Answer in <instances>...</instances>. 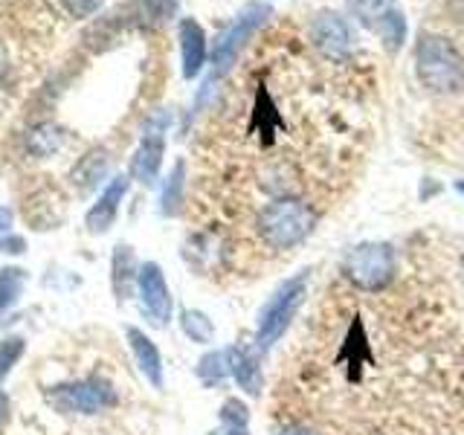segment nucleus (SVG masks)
I'll return each instance as SVG.
<instances>
[{"label": "nucleus", "instance_id": "1", "mask_svg": "<svg viewBox=\"0 0 464 435\" xmlns=\"http://www.w3.org/2000/svg\"><path fill=\"white\" fill-rule=\"evenodd\" d=\"M308 282H311L308 270L290 276V279H285L270 294V299L261 304L258 325H256V348L258 352H270V348L287 334L290 323H294V316L302 308L304 296H308Z\"/></svg>", "mask_w": 464, "mask_h": 435}, {"label": "nucleus", "instance_id": "2", "mask_svg": "<svg viewBox=\"0 0 464 435\" xmlns=\"http://www.w3.org/2000/svg\"><path fill=\"white\" fill-rule=\"evenodd\" d=\"M258 236L265 238L273 250H290L302 244L316 227V212L299 198H279L267 203L258 212Z\"/></svg>", "mask_w": 464, "mask_h": 435}, {"label": "nucleus", "instance_id": "3", "mask_svg": "<svg viewBox=\"0 0 464 435\" xmlns=\"http://www.w3.org/2000/svg\"><path fill=\"white\" fill-rule=\"evenodd\" d=\"M415 70L418 79L432 93H456L464 84V62L456 44L444 35L420 33L415 47Z\"/></svg>", "mask_w": 464, "mask_h": 435}, {"label": "nucleus", "instance_id": "4", "mask_svg": "<svg viewBox=\"0 0 464 435\" xmlns=\"http://www.w3.org/2000/svg\"><path fill=\"white\" fill-rule=\"evenodd\" d=\"M44 401H47L55 412L62 415H99L108 412L120 403L113 383L108 377H84V381H70V383H58L44 392Z\"/></svg>", "mask_w": 464, "mask_h": 435}, {"label": "nucleus", "instance_id": "5", "mask_svg": "<svg viewBox=\"0 0 464 435\" xmlns=\"http://www.w3.org/2000/svg\"><path fill=\"white\" fill-rule=\"evenodd\" d=\"M343 276L357 290L381 294V290H386L389 282L395 279V253H392L389 244H381V241L357 244L343 258Z\"/></svg>", "mask_w": 464, "mask_h": 435}, {"label": "nucleus", "instance_id": "6", "mask_svg": "<svg viewBox=\"0 0 464 435\" xmlns=\"http://www.w3.org/2000/svg\"><path fill=\"white\" fill-rule=\"evenodd\" d=\"M137 296H140V311L145 319H149V325L166 328L171 323L174 299H171L169 282L163 276V267H160L157 261H145V265H140Z\"/></svg>", "mask_w": 464, "mask_h": 435}, {"label": "nucleus", "instance_id": "7", "mask_svg": "<svg viewBox=\"0 0 464 435\" xmlns=\"http://www.w3.org/2000/svg\"><path fill=\"white\" fill-rule=\"evenodd\" d=\"M270 18V9L265 4H250L236 21H232L221 35L215 41V50H212V64L218 72H227L232 67V62L238 58L241 47L246 44L256 29Z\"/></svg>", "mask_w": 464, "mask_h": 435}, {"label": "nucleus", "instance_id": "8", "mask_svg": "<svg viewBox=\"0 0 464 435\" xmlns=\"http://www.w3.org/2000/svg\"><path fill=\"white\" fill-rule=\"evenodd\" d=\"M166 128H169V116L166 113H157L145 125V134L142 142L137 145L134 157H130V169H128V178L137 180L140 186H154L160 166H163V151H166Z\"/></svg>", "mask_w": 464, "mask_h": 435}, {"label": "nucleus", "instance_id": "9", "mask_svg": "<svg viewBox=\"0 0 464 435\" xmlns=\"http://www.w3.org/2000/svg\"><path fill=\"white\" fill-rule=\"evenodd\" d=\"M128 186H130L128 174H120V178H113L105 186V192L99 195V200L93 203L91 209H87L84 227H87V232H91V236H105V232L113 227L116 215H120V203L128 195Z\"/></svg>", "mask_w": 464, "mask_h": 435}, {"label": "nucleus", "instance_id": "10", "mask_svg": "<svg viewBox=\"0 0 464 435\" xmlns=\"http://www.w3.org/2000/svg\"><path fill=\"white\" fill-rule=\"evenodd\" d=\"M229 377L246 395L258 398L265 389V372H261V352L256 345H229Z\"/></svg>", "mask_w": 464, "mask_h": 435}, {"label": "nucleus", "instance_id": "11", "mask_svg": "<svg viewBox=\"0 0 464 435\" xmlns=\"http://www.w3.org/2000/svg\"><path fill=\"white\" fill-rule=\"evenodd\" d=\"M314 44L328 58H345L348 50H352V29L340 14L323 12L314 21Z\"/></svg>", "mask_w": 464, "mask_h": 435}, {"label": "nucleus", "instance_id": "12", "mask_svg": "<svg viewBox=\"0 0 464 435\" xmlns=\"http://www.w3.org/2000/svg\"><path fill=\"white\" fill-rule=\"evenodd\" d=\"M125 334H128L130 354H134L142 377L154 389H163V357H160V348L154 345V340L145 337V331H140V328H128Z\"/></svg>", "mask_w": 464, "mask_h": 435}, {"label": "nucleus", "instance_id": "13", "mask_svg": "<svg viewBox=\"0 0 464 435\" xmlns=\"http://www.w3.org/2000/svg\"><path fill=\"white\" fill-rule=\"evenodd\" d=\"M137 276H140V265H137L134 250H130L128 244L113 246V258H111V287H113V296H116V302H120V304L134 296Z\"/></svg>", "mask_w": 464, "mask_h": 435}, {"label": "nucleus", "instance_id": "14", "mask_svg": "<svg viewBox=\"0 0 464 435\" xmlns=\"http://www.w3.org/2000/svg\"><path fill=\"white\" fill-rule=\"evenodd\" d=\"M108 166H111L108 149H91V151H87L70 171V180H72V186H76V192L79 195L93 192V188L102 183V178L108 174Z\"/></svg>", "mask_w": 464, "mask_h": 435}, {"label": "nucleus", "instance_id": "15", "mask_svg": "<svg viewBox=\"0 0 464 435\" xmlns=\"http://www.w3.org/2000/svg\"><path fill=\"white\" fill-rule=\"evenodd\" d=\"M180 53H183V76L195 79L203 62H207V35L198 21H183L180 24Z\"/></svg>", "mask_w": 464, "mask_h": 435}, {"label": "nucleus", "instance_id": "16", "mask_svg": "<svg viewBox=\"0 0 464 435\" xmlns=\"http://www.w3.org/2000/svg\"><path fill=\"white\" fill-rule=\"evenodd\" d=\"M130 18L140 26H160L178 12V0H130Z\"/></svg>", "mask_w": 464, "mask_h": 435}, {"label": "nucleus", "instance_id": "17", "mask_svg": "<svg viewBox=\"0 0 464 435\" xmlns=\"http://www.w3.org/2000/svg\"><path fill=\"white\" fill-rule=\"evenodd\" d=\"M29 276L24 267H4L0 270V319H6L14 304L21 302L24 290H26Z\"/></svg>", "mask_w": 464, "mask_h": 435}, {"label": "nucleus", "instance_id": "18", "mask_svg": "<svg viewBox=\"0 0 464 435\" xmlns=\"http://www.w3.org/2000/svg\"><path fill=\"white\" fill-rule=\"evenodd\" d=\"M198 381L203 386H218V383H224L227 377H229V348H215V352L209 354H203L198 360Z\"/></svg>", "mask_w": 464, "mask_h": 435}, {"label": "nucleus", "instance_id": "19", "mask_svg": "<svg viewBox=\"0 0 464 435\" xmlns=\"http://www.w3.org/2000/svg\"><path fill=\"white\" fill-rule=\"evenodd\" d=\"M64 145V130L58 125H35L26 134V149L33 151L35 157H53L58 149Z\"/></svg>", "mask_w": 464, "mask_h": 435}, {"label": "nucleus", "instance_id": "20", "mask_svg": "<svg viewBox=\"0 0 464 435\" xmlns=\"http://www.w3.org/2000/svg\"><path fill=\"white\" fill-rule=\"evenodd\" d=\"M180 331L198 345H209L215 340V323L198 308H183L180 311Z\"/></svg>", "mask_w": 464, "mask_h": 435}, {"label": "nucleus", "instance_id": "21", "mask_svg": "<svg viewBox=\"0 0 464 435\" xmlns=\"http://www.w3.org/2000/svg\"><path fill=\"white\" fill-rule=\"evenodd\" d=\"M183 174L186 166L183 163H174L166 188H163V215H178L180 212V203H183Z\"/></svg>", "mask_w": 464, "mask_h": 435}, {"label": "nucleus", "instance_id": "22", "mask_svg": "<svg viewBox=\"0 0 464 435\" xmlns=\"http://www.w3.org/2000/svg\"><path fill=\"white\" fill-rule=\"evenodd\" d=\"M26 340L24 337H4L0 340V383L6 381L9 372L18 366V360L24 357Z\"/></svg>", "mask_w": 464, "mask_h": 435}, {"label": "nucleus", "instance_id": "23", "mask_svg": "<svg viewBox=\"0 0 464 435\" xmlns=\"http://www.w3.org/2000/svg\"><path fill=\"white\" fill-rule=\"evenodd\" d=\"M381 35H383V44L392 53L401 50V44L406 38V24H403V18L398 12H386L381 18Z\"/></svg>", "mask_w": 464, "mask_h": 435}, {"label": "nucleus", "instance_id": "24", "mask_svg": "<svg viewBox=\"0 0 464 435\" xmlns=\"http://www.w3.org/2000/svg\"><path fill=\"white\" fill-rule=\"evenodd\" d=\"M221 427H236V430H246L250 424V410H246V403L238 401V398H227L224 406H221Z\"/></svg>", "mask_w": 464, "mask_h": 435}, {"label": "nucleus", "instance_id": "25", "mask_svg": "<svg viewBox=\"0 0 464 435\" xmlns=\"http://www.w3.org/2000/svg\"><path fill=\"white\" fill-rule=\"evenodd\" d=\"M72 18H91L93 12H99V6L105 4V0H58Z\"/></svg>", "mask_w": 464, "mask_h": 435}, {"label": "nucleus", "instance_id": "26", "mask_svg": "<svg viewBox=\"0 0 464 435\" xmlns=\"http://www.w3.org/2000/svg\"><path fill=\"white\" fill-rule=\"evenodd\" d=\"M0 250L9 253V256H21L26 250V241L21 236H6L4 241H0Z\"/></svg>", "mask_w": 464, "mask_h": 435}, {"label": "nucleus", "instance_id": "27", "mask_svg": "<svg viewBox=\"0 0 464 435\" xmlns=\"http://www.w3.org/2000/svg\"><path fill=\"white\" fill-rule=\"evenodd\" d=\"M348 4H352L357 12H372V9H377L383 4V0H348Z\"/></svg>", "mask_w": 464, "mask_h": 435}, {"label": "nucleus", "instance_id": "28", "mask_svg": "<svg viewBox=\"0 0 464 435\" xmlns=\"http://www.w3.org/2000/svg\"><path fill=\"white\" fill-rule=\"evenodd\" d=\"M6 418H9V398L0 392V432H4V427H6Z\"/></svg>", "mask_w": 464, "mask_h": 435}, {"label": "nucleus", "instance_id": "29", "mask_svg": "<svg viewBox=\"0 0 464 435\" xmlns=\"http://www.w3.org/2000/svg\"><path fill=\"white\" fill-rule=\"evenodd\" d=\"M12 227V212L6 207H0V232H9Z\"/></svg>", "mask_w": 464, "mask_h": 435}, {"label": "nucleus", "instance_id": "30", "mask_svg": "<svg viewBox=\"0 0 464 435\" xmlns=\"http://www.w3.org/2000/svg\"><path fill=\"white\" fill-rule=\"evenodd\" d=\"M450 12H453L459 21H464V0H450Z\"/></svg>", "mask_w": 464, "mask_h": 435}, {"label": "nucleus", "instance_id": "31", "mask_svg": "<svg viewBox=\"0 0 464 435\" xmlns=\"http://www.w3.org/2000/svg\"><path fill=\"white\" fill-rule=\"evenodd\" d=\"M276 435H316V432L304 430V427H285L282 432H276Z\"/></svg>", "mask_w": 464, "mask_h": 435}, {"label": "nucleus", "instance_id": "32", "mask_svg": "<svg viewBox=\"0 0 464 435\" xmlns=\"http://www.w3.org/2000/svg\"><path fill=\"white\" fill-rule=\"evenodd\" d=\"M209 435H250V432H246V430H236V427H221V430H215Z\"/></svg>", "mask_w": 464, "mask_h": 435}, {"label": "nucleus", "instance_id": "33", "mask_svg": "<svg viewBox=\"0 0 464 435\" xmlns=\"http://www.w3.org/2000/svg\"><path fill=\"white\" fill-rule=\"evenodd\" d=\"M456 188H459V192L464 195V180H459V183H456Z\"/></svg>", "mask_w": 464, "mask_h": 435}, {"label": "nucleus", "instance_id": "34", "mask_svg": "<svg viewBox=\"0 0 464 435\" xmlns=\"http://www.w3.org/2000/svg\"><path fill=\"white\" fill-rule=\"evenodd\" d=\"M461 276H464V256H461Z\"/></svg>", "mask_w": 464, "mask_h": 435}]
</instances>
